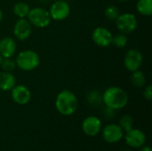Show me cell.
<instances>
[{"instance_id": "obj_17", "label": "cell", "mask_w": 152, "mask_h": 151, "mask_svg": "<svg viewBox=\"0 0 152 151\" xmlns=\"http://www.w3.org/2000/svg\"><path fill=\"white\" fill-rule=\"evenodd\" d=\"M131 82L135 87L141 88V87L144 86V85L146 84L145 75L143 74L142 71H141L139 69L134 70L131 74Z\"/></svg>"}, {"instance_id": "obj_11", "label": "cell", "mask_w": 152, "mask_h": 151, "mask_svg": "<svg viewBox=\"0 0 152 151\" xmlns=\"http://www.w3.org/2000/svg\"><path fill=\"white\" fill-rule=\"evenodd\" d=\"M32 33V25L30 22L25 19H19L13 26V35L16 38L20 41L28 39Z\"/></svg>"}, {"instance_id": "obj_10", "label": "cell", "mask_w": 152, "mask_h": 151, "mask_svg": "<svg viewBox=\"0 0 152 151\" xmlns=\"http://www.w3.org/2000/svg\"><path fill=\"white\" fill-rule=\"evenodd\" d=\"M124 136V131L119 125L110 124L102 129V138L109 143L118 142Z\"/></svg>"}, {"instance_id": "obj_26", "label": "cell", "mask_w": 152, "mask_h": 151, "mask_svg": "<svg viewBox=\"0 0 152 151\" xmlns=\"http://www.w3.org/2000/svg\"><path fill=\"white\" fill-rule=\"evenodd\" d=\"M2 59H3V58H2V56L0 55V66H1V62H2Z\"/></svg>"}, {"instance_id": "obj_4", "label": "cell", "mask_w": 152, "mask_h": 151, "mask_svg": "<svg viewBox=\"0 0 152 151\" xmlns=\"http://www.w3.org/2000/svg\"><path fill=\"white\" fill-rule=\"evenodd\" d=\"M27 17L31 25L41 28L47 27L52 20L49 12L41 7H35L30 9Z\"/></svg>"}, {"instance_id": "obj_20", "label": "cell", "mask_w": 152, "mask_h": 151, "mask_svg": "<svg viewBox=\"0 0 152 151\" xmlns=\"http://www.w3.org/2000/svg\"><path fill=\"white\" fill-rule=\"evenodd\" d=\"M118 125L123 129V131L127 132V131H129V130H131L133 128V125H134L133 117L130 115H124L119 119V124Z\"/></svg>"}, {"instance_id": "obj_13", "label": "cell", "mask_w": 152, "mask_h": 151, "mask_svg": "<svg viewBox=\"0 0 152 151\" xmlns=\"http://www.w3.org/2000/svg\"><path fill=\"white\" fill-rule=\"evenodd\" d=\"M82 130L88 136H95L102 131V121L99 117L89 116L82 123Z\"/></svg>"}, {"instance_id": "obj_25", "label": "cell", "mask_w": 152, "mask_h": 151, "mask_svg": "<svg viewBox=\"0 0 152 151\" xmlns=\"http://www.w3.org/2000/svg\"><path fill=\"white\" fill-rule=\"evenodd\" d=\"M2 20H3V12H2L1 9H0V23H1Z\"/></svg>"}, {"instance_id": "obj_12", "label": "cell", "mask_w": 152, "mask_h": 151, "mask_svg": "<svg viewBox=\"0 0 152 151\" xmlns=\"http://www.w3.org/2000/svg\"><path fill=\"white\" fill-rule=\"evenodd\" d=\"M11 91L12 101L19 105H26L31 100V92L23 85H17Z\"/></svg>"}, {"instance_id": "obj_22", "label": "cell", "mask_w": 152, "mask_h": 151, "mask_svg": "<svg viewBox=\"0 0 152 151\" xmlns=\"http://www.w3.org/2000/svg\"><path fill=\"white\" fill-rule=\"evenodd\" d=\"M0 67L3 69L4 71L12 72L16 68V62L14 60L12 59V57L11 58H3Z\"/></svg>"}, {"instance_id": "obj_15", "label": "cell", "mask_w": 152, "mask_h": 151, "mask_svg": "<svg viewBox=\"0 0 152 151\" xmlns=\"http://www.w3.org/2000/svg\"><path fill=\"white\" fill-rule=\"evenodd\" d=\"M16 85V78L11 72H0V90L10 91Z\"/></svg>"}, {"instance_id": "obj_24", "label": "cell", "mask_w": 152, "mask_h": 151, "mask_svg": "<svg viewBox=\"0 0 152 151\" xmlns=\"http://www.w3.org/2000/svg\"><path fill=\"white\" fill-rule=\"evenodd\" d=\"M139 149H140V150L139 151H151V149L150 146H145V145L142 146V147L139 148Z\"/></svg>"}, {"instance_id": "obj_8", "label": "cell", "mask_w": 152, "mask_h": 151, "mask_svg": "<svg viewBox=\"0 0 152 151\" xmlns=\"http://www.w3.org/2000/svg\"><path fill=\"white\" fill-rule=\"evenodd\" d=\"M146 134L139 129H134L132 128L131 130L126 132L125 135V140L126 143L134 149H139L142 146L145 145L146 142Z\"/></svg>"}, {"instance_id": "obj_6", "label": "cell", "mask_w": 152, "mask_h": 151, "mask_svg": "<svg viewBox=\"0 0 152 151\" xmlns=\"http://www.w3.org/2000/svg\"><path fill=\"white\" fill-rule=\"evenodd\" d=\"M48 12L53 20H63L69 17L70 13V6L66 1L57 0L51 5Z\"/></svg>"}, {"instance_id": "obj_5", "label": "cell", "mask_w": 152, "mask_h": 151, "mask_svg": "<svg viewBox=\"0 0 152 151\" xmlns=\"http://www.w3.org/2000/svg\"><path fill=\"white\" fill-rule=\"evenodd\" d=\"M137 23L136 16L129 12L119 14L116 20L118 29L124 34H128L134 31L137 28Z\"/></svg>"}, {"instance_id": "obj_21", "label": "cell", "mask_w": 152, "mask_h": 151, "mask_svg": "<svg viewBox=\"0 0 152 151\" xmlns=\"http://www.w3.org/2000/svg\"><path fill=\"white\" fill-rule=\"evenodd\" d=\"M105 16L107 19L110 20H116L117 18L118 17V15L120 14L118 8L116 5H109L107 6V8L105 9Z\"/></svg>"}, {"instance_id": "obj_16", "label": "cell", "mask_w": 152, "mask_h": 151, "mask_svg": "<svg viewBox=\"0 0 152 151\" xmlns=\"http://www.w3.org/2000/svg\"><path fill=\"white\" fill-rule=\"evenodd\" d=\"M136 10L142 15L151 16L152 14V0H139L136 4Z\"/></svg>"}, {"instance_id": "obj_9", "label": "cell", "mask_w": 152, "mask_h": 151, "mask_svg": "<svg viewBox=\"0 0 152 151\" xmlns=\"http://www.w3.org/2000/svg\"><path fill=\"white\" fill-rule=\"evenodd\" d=\"M111 32L104 27H97L92 33V39L94 43L100 47H107L111 44L112 41Z\"/></svg>"}, {"instance_id": "obj_2", "label": "cell", "mask_w": 152, "mask_h": 151, "mask_svg": "<svg viewBox=\"0 0 152 151\" xmlns=\"http://www.w3.org/2000/svg\"><path fill=\"white\" fill-rule=\"evenodd\" d=\"M77 106L78 101L73 92L65 89L57 94L55 108L60 114L63 116H71L76 112Z\"/></svg>"}, {"instance_id": "obj_1", "label": "cell", "mask_w": 152, "mask_h": 151, "mask_svg": "<svg viewBox=\"0 0 152 151\" xmlns=\"http://www.w3.org/2000/svg\"><path fill=\"white\" fill-rule=\"evenodd\" d=\"M105 106L113 110L125 108L128 102V95L122 88L111 86L107 88L102 95Z\"/></svg>"}, {"instance_id": "obj_18", "label": "cell", "mask_w": 152, "mask_h": 151, "mask_svg": "<svg viewBox=\"0 0 152 151\" xmlns=\"http://www.w3.org/2000/svg\"><path fill=\"white\" fill-rule=\"evenodd\" d=\"M29 10H30V7L28 6V4L23 2H19L15 4L13 6V12L20 19L26 18L29 12Z\"/></svg>"}, {"instance_id": "obj_19", "label": "cell", "mask_w": 152, "mask_h": 151, "mask_svg": "<svg viewBox=\"0 0 152 151\" xmlns=\"http://www.w3.org/2000/svg\"><path fill=\"white\" fill-rule=\"evenodd\" d=\"M127 42H128L127 36L124 33H118V34H116V35L112 36L111 44L113 45L118 47V48L125 47L127 44Z\"/></svg>"}, {"instance_id": "obj_23", "label": "cell", "mask_w": 152, "mask_h": 151, "mask_svg": "<svg viewBox=\"0 0 152 151\" xmlns=\"http://www.w3.org/2000/svg\"><path fill=\"white\" fill-rule=\"evenodd\" d=\"M143 96L147 101H151L152 99V85H148L144 92H143Z\"/></svg>"}, {"instance_id": "obj_27", "label": "cell", "mask_w": 152, "mask_h": 151, "mask_svg": "<svg viewBox=\"0 0 152 151\" xmlns=\"http://www.w3.org/2000/svg\"><path fill=\"white\" fill-rule=\"evenodd\" d=\"M118 1H120V2H126V1H128V0H118Z\"/></svg>"}, {"instance_id": "obj_3", "label": "cell", "mask_w": 152, "mask_h": 151, "mask_svg": "<svg viewBox=\"0 0 152 151\" xmlns=\"http://www.w3.org/2000/svg\"><path fill=\"white\" fill-rule=\"evenodd\" d=\"M16 66L24 71H31L37 69L40 63L39 55L32 50H25L18 53L15 60Z\"/></svg>"}, {"instance_id": "obj_7", "label": "cell", "mask_w": 152, "mask_h": 151, "mask_svg": "<svg viewBox=\"0 0 152 151\" xmlns=\"http://www.w3.org/2000/svg\"><path fill=\"white\" fill-rule=\"evenodd\" d=\"M142 61V54L139 50L130 49L124 57V65L127 70L133 72L141 68Z\"/></svg>"}, {"instance_id": "obj_14", "label": "cell", "mask_w": 152, "mask_h": 151, "mask_svg": "<svg viewBox=\"0 0 152 151\" xmlns=\"http://www.w3.org/2000/svg\"><path fill=\"white\" fill-rule=\"evenodd\" d=\"M16 43L12 37L6 36L0 40V55L2 58H11L16 52Z\"/></svg>"}]
</instances>
